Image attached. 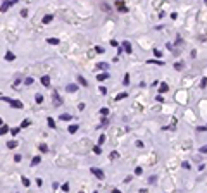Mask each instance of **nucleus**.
I'll return each instance as SVG.
<instances>
[{"label": "nucleus", "mask_w": 207, "mask_h": 193, "mask_svg": "<svg viewBox=\"0 0 207 193\" xmlns=\"http://www.w3.org/2000/svg\"><path fill=\"white\" fill-rule=\"evenodd\" d=\"M200 152H202V154H207V145H204V147H200Z\"/></svg>", "instance_id": "obj_42"}, {"label": "nucleus", "mask_w": 207, "mask_h": 193, "mask_svg": "<svg viewBox=\"0 0 207 193\" xmlns=\"http://www.w3.org/2000/svg\"><path fill=\"white\" fill-rule=\"evenodd\" d=\"M100 114H102V117H107V116H109V109H107V107H102V109H100Z\"/></svg>", "instance_id": "obj_19"}, {"label": "nucleus", "mask_w": 207, "mask_h": 193, "mask_svg": "<svg viewBox=\"0 0 207 193\" xmlns=\"http://www.w3.org/2000/svg\"><path fill=\"white\" fill-rule=\"evenodd\" d=\"M112 193H121V192H119V190H114V192H112Z\"/></svg>", "instance_id": "obj_47"}, {"label": "nucleus", "mask_w": 207, "mask_h": 193, "mask_svg": "<svg viewBox=\"0 0 207 193\" xmlns=\"http://www.w3.org/2000/svg\"><path fill=\"white\" fill-rule=\"evenodd\" d=\"M90 173H92L93 176H97L98 179H102V181H104V178H105L104 171H102V169H98V167H90Z\"/></svg>", "instance_id": "obj_1"}, {"label": "nucleus", "mask_w": 207, "mask_h": 193, "mask_svg": "<svg viewBox=\"0 0 207 193\" xmlns=\"http://www.w3.org/2000/svg\"><path fill=\"white\" fill-rule=\"evenodd\" d=\"M62 190H64V192H67V190H69V185H67V183H64V185H62Z\"/></svg>", "instance_id": "obj_44"}, {"label": "nucleus", "mask_w": 207, "mask_h": 193, "mask_svg": "<svg viewBox=\"0 0 207 193\" xmlns=\"http://www.w3.org/2000/svg\"><path fill=\"white\" fill-rule=\"evenodd\" d=\"M21 181H22V185H24V186H29V179H28V178H22Z\"/></svg>", "instance_id": "obj_34"}, {"label": "nucleus", "mask_w": 207, "mask_h": 193, "mask_svg": "<svg viewBox=\"0 0 207 193\" xmlns=\"http://www.w3.org/2000/svg\"><path fill=\"white\" fill-rule=\"evenodd\" d=\"M149 64H159V66H162L164 62L162 60H149Z\"/></svg>", "instance_id": "obj_32"}, {"label": "nucleus", "mask_w": 207, "mask_h": 193, "mask_svg": "<svg viewBox=\"0 0 207 193\" xmlns=\"http://www.w3.org/2000/svg\"><path fill=\"white\" fill-rule=\"evenodd\" d=\"M126 97H128V93L123 91V93H117V95H116V100H123V98H126Z\"/></svg>", "instance_id": "obj_22"}, {"label": "nucleus", "mask_w": 207, "mask_h": 193, "mask_svg": "<svg viewBox=\"0 0 207 193\" xmlns=\"http://www.w3.org/2000/svg\"><path fill=\"white\" fill-rule=\"evenodd\" d=\"M111 45H112V47H117V45H119V43H117V41H116V40H111Z\"/></svg>", "instance_id": "obj_45"}, {"label": "nucleus", "mask_w": 207, "mask_h": 193, "mask_svg": "<svg viewBox=\"0 0 207 193\" xmlns=\"http://www.w3.org/2000/svg\"><path fill=\"white\" fill-rule=\"evenodd\" d=\"M78 128H79V126H78V124H71V126H69V128H67V131H69V133H71V135H73V133H76V131H78Z\"/></svg>", "instance_id": "obj_13"}, {"label": "nucleus", "mask_w": 207, "mask_h": 193, "mask_svg": "<svg viewBox=\"0 0 207 193\" xmlns=\"http://www.w3.org/2000/svg\"><path fill=\"white\" fill-rule=\"evenodd\" d=\"M52 19H54V16H50V14H48V16H45V17H43V24H48V22H52Z\"/></svg>", "instance_id": "obj_18"}, {"label": "nucleus", "mask_w": 207, "mask_h": 193, "mask_svg": "<svg viewBox=\"0 0 207 193\" xmlns=\"http://www.w3.org/2000/svg\"><path fill=\"white\" fill-rule=\"evenodd\" d=\"M95 52H97V53H102V52H104V48H102V47H95Z\"/></svg>", "instance_id": "obj_41"}, {"label": "nucleus", "mask_w": 207, "mask_h": 193, "mask_svg": "<svg viewBox=\"0 0 207 193\" xmlns=\"http://www.w3.org/2000/svg\"><path fill=\"white\" fill-rule=\"evenodd\" d=\"M95 193H97V192H95Z\"/></svg>", "instance_id": "obj_50"}, {"label": "nucleus", "mask_w": 207, "mask_h": 193, "mask_svg": "<svg viewBox=\"0 0 207 193\" xmlns=\"http://www.w3.org/2000/svg\"><path fill=\"white\" fill-rule=\"evenodd\" d=\"M207 85V78H202V81H200V86H202V88H204V86H206Z\"/></svg>", "instance_id": "obj_40"}, {"label": "nucleus", "mask_w": 207, "mask_h": 193, "mask_svg": "<svg viewBox=\"0 0 207 193\" xmlns=\"http://www.w3.org/2000/svg\"><path fill=\"white\" fill-rule=\"evenodd\" d=\"M104 142H105V135H102V136L98 138V147H100V145H104Z\"/></svg>", "instance_id": "obj_29"}, {"label": "nucleus", "mask_w": 207, "mask_h": 193, "mask_svg": "<svg viewBox=\"0 0 207 193\" xmlns=\"http://www.w3.org/2000/svg\"><path fill=\"white\" fill-rule=\"evenodd\" d=\"M154 55H155V57H162V53H161V50H159V48H155V50H154Z\"/></svg>", "instance_id": "obj_31"}, {"label": "nucleus", "mask_w": 207, "mask_h": 193, "mask_svg": "<svg viewBox=\"0 0 207 193\" xmlns=\"http://www.w3.org/2000/svg\"><path fill=\"white\" fill-rule=\"evenodd\" d=\"M76 90H78V85H67V86H66V91H67V93H74Z\"/></svg>", "instance_id": "obj_6"}, {"label": "nucleus", "mask_w": 207, "mask_h": 193, "mask_svg": "<svg viewBox=\"0 0 207 193\" xmlns=\"http://www.w3.org/2000/svg\"><path fill=\"white\" fill-rule=\"evenodd\" d=\"M41 85H43V86H48V85H50V78H48V76H41Z\"/></svg>", "instance_id": "obj_11"}, {"label": "nucleus", "mask_w": 207, "mask_h": 193, "mask_svg": "<svg viewBox=\"0 0 207 193\" xmlns=\"http://www.w3.org/2000/svg\"><path fill=\"white\" fill-rule=\"evenodd\" d=\"M123 85H124V86H128V85H130V74H126V76H124V79H123Z\"/></svg>", "instance_id": "obj_23"}, {"label": "nucleus", "mask_w": 207, "mask_h": 193, "mask_svg": "<svg viewBox=\"0 0 207 193\" xmlns=\"http://www.w3.org/2000/svg\"><path fill=\"white\" fill-rule=\"evenodd\" d=\"M60 104H62V100H60V97H59V91H54V105L59 107Z\"/></svg>", "instance_id": "obj_4"}, {"label": "nucleus", "mask_w": 207, "mask_h": 193, "mask_svg": "<svg viewBox=\"0 0 207 193\" xmlns=\"http://www.w3.org/2000/svg\"><path fill=\"white\" fill-rule=\"evenodd\" d=\"M47 43H50V45H59L60 41H59V38H48Z\"/></svg>", "instance_id": "obj_15"}, {"label": "nucleus", "mask_w": 207, "mask_h": 193, "mask_svg": "<svg viewBox=\"0 0 207 193\" xmlns=\"http://www.w3.org/2000/svg\"><path fill=\"white\" fill-rule=\"evenodd\" d=\"M78 83H79L81 86H88V81H86L83 76H78Z\"/></svg>", "instance_id": "obj_12"}, {"label": "nucleus", "mask_w": 207, "mask_h": 193, "mask_svg": "<svg viewBox=\"0 0 207 193\" xmlns=\"http://www.w3.org/2000/svg\"><path fill=\"white\" fill-rule=\"evenodd\" d=\"M21 16H22V17H26V16H28V10H26V9H22V10H21Z\"/></svg>", "instance_id": "obj_43"}, {"label": "nucleus", "mask_w": 207, "mask_h": 193, "mask_svg": "<svg viewBox=\"0 0 207 193\" xmlns=\"http://www.w3.org/2000/svg\"><path fill=\"white\" fill-rule=\"evenodd\" d=\"M38 148H40V152H48V147H47L45 143H41V145H40Z\"/></svg>", "instance_id": "obj_26"}, {"label": "nucleus", "mask_w": 207, "mask_h": 193, "mask_svg": "<svg viewBox=\"0 0 207 193\" xmlns=\"http://www.w3.org/2000/svg\"><path fill=\"white\" fill-rule=\"evenodd\" d=\"M97 69H104V71H107V69H109V64H107V62H98V64H97Z\"/></svg>", "instance_id": "obj_9"}, {"label": "nucleus", "mask_w": 207, "mask_h": 193, "mask_svg": "<svg viewBox=\"0 0 207 193\" xmlns=\"http://www.w3.org/2000/svg\"><path fill=\"white\" fill-rule=\"evenodd\" d=\"M93 152H95V154H102V148H100L98 145H95V147H93Z\"/></svg>", "instance_id": "obj_30"}, {"label": "nucleus", "mask_w": 207, "mask_h": 193, "mask_svg": "<svg viewBox=\"0 0 207 193\" xmlns=\"http://www.w3.org/2000/svg\"><path fill=\"white\" fill-rule=\"evenodd\" d=\"M109 78V72H104V74H97V81H104Z\"/></svg>", "instance_id": "obj_10"}, {"label": "nucleus", "mask_w": 207, "mask_h": 193, "mask_svg": "<svg viewBox=\"0 0 207 193\" xmlns=\"http://www.w3.org/2000/svg\"><path fill=\"white\" fill-rule=\"evenodd\" d=\"M116 7H117V10H121V12H128V7L124 5L123 0H117V2H116Z\"/></svg>", "instance_id": "obj_3"}, {"label": "nucleus", "mask_w": 207, "mask_h": 193, "mask_svg": "<svg viewBox=\"0 0 207 193\" xmlns=\"http://www.w3.org/2000/svg\"><path fill=\"white\" fill-rule=\"evenodd\" d=\"M10 129H9V126L7 124H3V126H0V135H7Z\"/></svg>", "instance_id": "obj_14"}, {"label": "nucleus", "mask_w": 207, "mask_h": 193, "mask_svg": "<svg viewBox=\"0 0 207 193\" xmlns=\"http://www.w3.org/2000/svg\"><path fill=\"white\" fill-rule=\"evenodd\" d=\"M168 90H169V86H168L166 83H161V88H159V91H161V93H166Z\"/></svg>", "instance_id": "obj_16"}, {"label": "nucleus", "mask_w": 207, "mask_h": 193, "mask_svg": "<svg viewBox=\"0 0 207 193\" xmlns=\"http://www.w3.org/2000/svg\"><path fill=\"white\" fill-rule=\"evenodd\" d=\"M16 2H17V0H7V2H3V3L0 5V12H5V10H7L10 5H14Z\"/></svg>", "instance_id": "obj_2"}, {"label": "nucleus", "mask_w": 207, "mask_h": 193, "mask_svg": "<svg viewBox=\"0 0 207 193\" xmlns=\"http://www.w3.org/2000/svg\"><path fill=\"white\" fill-rule=\"evenodd\" d=\"M181 167H185V169H190V164H188V162H183V166H181Z\"/></svg>", "instance_id": "obj_46"}, {"label": "nucleus", "mask_w": 207, "mask_h": 193, "mask_svg": "<svg viewBox=\"0 0 207 193\" xmlns=\"http://www.w3.org/2000/svg\"><path fill=\"white\" fill-rule=\"evenodd\" d=\"M21 159H22V157H21L19 154H16V155H14V160H16V162H21Z\"/></svg>", "instance_id": "obj_39"}, {"label": "nucleus", "mask_w": 207, "mask_h": 193, "mask_svg": "<svg viewBox=\"0 0 207 193\" xmlns=\"http://www.w3.org/2000/svg\"><path fill=\"white\" fill-rule=\"evenodd\" d=\"M28 126H29V119H24V121L21 123V126H19V128H28Z\"/></svg>", "instance_id": "obj_25"}, {"label": "nucleus", "mask_w": 207, "mask_h": 193, "mask_svg": "<svg viewBox=\"0 0 207 193\" xmlns=\"http://www.w3.org/2000/svg\"><path fill=\"white\" fill-rule=\"evenodd\" d=\"M123 50H124L126 53H131V50H133V48H131V45H130L128 41H123Z\"/></svg>", "instance_id": "obj_5"}, {"label": "nucleus", "mask_w": 207, "mask_h": 193, "mask_svg": "<svg viewBox=\"0 0 207 193\" xmlns=\"http://www.w3.org/2000/svg\"><path fill=\"white\" fill-rule=\"evenodd\" d=\"M33 83H35L33 78H26V79H24V85H33Z\"/></svg>", "instance_id": "obj_28"}, {"label": "nucleus", "mask_w": 207, "mask_h": 193, "mask_svg": "<svg viewBox=\"0 0 207 193\" xmlns=\"http://www.w3.org/2000/svg\"><path fill=\"white\" fill-rule=\"evenodd\" d=\"M98 91H100V93H104V95H105V93H107V88H105V86H100V88H98Z\"/></svg>", "instance_id": "obj_35"}, {"label": "nucleus", "mask_w": 207, "mask_h": 193, "mask_svg": "<svg viewBox=\"0 0 207 193\" xmlns=\"http://www.w3.org/2000/svg\"><path fill=\"white\" fill-rule=\"evenodd\" d=\"M174 69H176V71H181V69H183V64H181V62H176V64H174Z\"/></svg>", "instance_id": "obj_27"}, {"label": "nucleus", "mask_w": 207, "mask_h": 193, "mask_svg": "<svg viewBox=\"0 0 207 193\" xmlns=\"http://www.w3.org/2000/svg\"><path fill=\"white\" fill-rule=\"evenodd\" d=\"M142 173H143V169H142V167H136V169H135V174H136V176H140Z\"/></svg>", "instance_id": "obj_33"}, {"label": "nucleus", "mask_w": 207, "mask_h": 193, "mask_svg": "<svg viewBox=\"0 0 207 193\" xmlns=\"http://www.w3.org/2000/svg\"><path fill=\"white\" fill-rule=\"evenodd\" d=\"M16 59V55L12 53V52H5V60H9V62H12Z\"/></svg>", "instance_id": "obj_8"}, {"label": "nucleus", "mask_w": 207, "mask_h": 193, "mask_svg": "<svg viewBox=\"0 0 207 193\" xmlns=\"http://www.w3.org/2000/svg\"><path fill=\"white\" fill-rule=\"evenodd\" d=\"M79 193H83V192H79Z\"/></svg>", "instance_id": "obj_49"}, {"label": "nucleus", "mask_w": 207, "mask_h": 193, "mask_svg": "<svg viewBox=\"0 0 207 193\" xmlns=\"http://www.w3.org/2000/svg\"><path fill=\"white\" fill-rule=\"evenodd\" d=\"M10 107H14V109H22V102H19V100H12V102H10Z\"/></svg>", "instance_id": "obj_7"}, {"label": "nucleus", "mask_w": 207, "mask_h": 193, "mask_svg": "<svg viewBox=\"0 0 207 193\" xmlns=\"http://www.w3.org/2000/svg\"><path fill=\"white\" fill-rule=\"evenodd\" d=\"M40 160H41V159H40L38 155H36V157H33V160H31V166H33V167H35V166H38V164H40Z\"/></svg>", "instance_id": "obj_21"}, {"label": "nucleus", "mask_w": 207, "mask_h": 193, "mask_svg": "<svg viewBox=\"0 0 207 193\" xmlns=\"http://www.w3.org/2000/svg\"><path fill=\"white\" fill-rule=\"evenodd\" d=\"M116 157H119V154L114 150V152H111V159H116Z\"/></svg>", "instance_id": "obj_38"}, {"label": "nucleus", "mask_w": 207, "mask_h": 193, "mask_svg": "<svg viewBox=\"0 0 207 193\" xmlns=\"http://www.w3.org/2000/svg\"><path fill=\"white\" fill-rule=\"evenodd\" d=\"M0 126H2V119H0Z\"/></svg>", "instance_id": "obj_48"}, {"label": "nucleus", "mask_w": 207, "mask_h": 193, "mask_svg": "<svg viewBox=\"0 0 207 193\" xmlns=\"http://www.w3.org/2000/svg\"><path fill=\"white\" fill-rule=\"evenodd\" d=\"M69 119H71L69 114H60V121H69Z\"/></svg>", "instance_id": "obj_24"}, {"label": "nucleus", "mask_w": 207, "mask_h": 193, "mask_svg": "<svg viewBox=\"0 0 207 193\" xmlns=\"http://www.w3.org/2000/svg\"><path fill=\"white\" fill-rule=\"evenodd\" d=\"M47 124H48V128H52V129L55 128V121H54L52 117H48V119H47Z\"/></svg>", "instance_id": "obj_20"}, {"label": "nucleus", "mask_w": 207, "mask_h": 193, "mask_svg": "<svg viewBox=\"0 0 207 193\" xmlns=\"http://www.w3.org/2000/svg\"><path fill=\"white\" fill-rule=\"evenodd\" d=\"M16 147H17V142H16V140L7 142V148H16Z\"/></svg>", "instance_id": "obj_17"}, {"label": "nucleus", "mask_w": 207, "mask_h": 193, "mask_svg": "<svg viewBox=\"0 0 207 193\" xmlns=\"http://www.w3.org/2000/svg\"><path fill=\"white\" fill-rule=\"evenodd\" d=\"M19 131H21V128H14V129H10V133H12V135H17Z\"/></svg>", "instance_id": "obj_37"}, {"label": "nucleus", "mask_w": 207, "mask_h": 193, "mask_svg": "<svg viewBox=\"0 0 207 193\" xmlns=\"http://www.w3.org/2000/svg\"><path fill=\"white\" fill-rule=\"evenodd\" d=\"M43 102V97L41 95H36V104H41Z\"/></svg>", "instance_id": "obj_36"}]
</instances>
